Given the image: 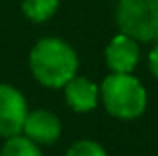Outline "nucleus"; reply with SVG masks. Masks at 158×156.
<instances>
[{"mask_svg":"<svg viewBox=\"0 0 158 156\" xmlns=\"http://www.w3.org/2000/svg\"><path fill=\"white\" fill-rule=\"evenodd\" d=\"M100 100L106 112L120 120H134L146 110L148 94L136 76L112 72L100 84Z\"/></svg>","mask_w":158,"mask_h":156,"instance_id":"2","label":"nucleus"},{"mask_svg":"<svg viewBox=\"0 0 158 156\" xmlns=\"http://www.w3.org/2000/svg\"><path fill=\"white\" fill-rule=\"evenodd\" d=\"M104 58H106V64L112 72L128 74V72H132L136 68V64L140 60L138 40H134L132 36L120 32V34H116L108 42V46L104 50Z\"/></svg>","mask_w":158,"mask_h":156,"instance_id":"5","label":"nucleus"},{"mask_svg":"<svg viewBox=\"0 0 158 156\" xmlns=\"http://www.w3.org/2000/svg\"><path fill=\"white\" fill-rule=\"evenodd\" d=\"M64 96H66V104L74 112H90L98 106L100 88L84 76H74L72 80H68L64 84Z\"/></svg>","mask_w":158,"mask_h":156,"instance_id":"7","label":"nucleus"},{"mask_svg":"<svg viewBox=\"0 0 158 156\" xmlns=\"http://www.w3.org/2000/svg\"><path fill=\"white\" fill-rule=\"evenodd\" d=\"M116 24L138 42H158V0H118Z\"/></svg>","mask_w":158,"mask_h":156,"instance_id":"3","label":"nucleus"},{"mask_svg":"<svg viewBox=\"0 0 158 156\" xmlns=\"http://www.w3.org/2000/svg\"><path fill=\"white\" fill-rule=\"evenodd\" d=\"M66 156H106V150L94 140H78L68 148Z\"/></svg>","mask_w":158,"mask_h":156,"instance_id":"10","label":"nucleus"},{"mask_svg":"<svg viewBox=\"0 0 158 156\" xmlns=\"http://www.w3.org/2000/svg\"><path fill=\"white\" fill-rule=\"evenodd\" d=\"M22 132L36 144H54L62 134V122L50 110H34L26 114Z\"/></svg>","mask_w":158,"mask_h":156,"instance_id":"6","label":"nucleus"},{"mask_svg":"<svg viewBox=\"0 0 158 156\" xmlns=\"http://www.w3.org/2000/svg\"><path fill=\"white\" fill-rule=\"evenodd\" d=\"M26 114L28 108L22 92L10 84H0V136L10 138L20 134Z\"/></svg>","mask_w":158,"mask_h":156,"instance_id":"4","label":"nucleus"},{"mask_svg":"<svg viewBox=\"0 0 158 156\" xmlns=\"http://www.w3.org/2000/svg\"><path fill=\"white\" fill-rule=\"evenodd\" d=\"M148 66H150V72L158 78V42H154V48L148 54Z\"/></svg>","mask_w":158,"mask_h":156,"instance_id":"11","label":"nucleus"},{"mask_svg":"<svg viewBox=\"0 0 158 156\" xmlns=\"http://www.w3.org/2000/svg\"><path fill=\"white\" fill-rule=\"evenodd\" d=\"M0 156H42L38 144L26 136V134H16L4 140L2 148H0Z\"/></svg>","mask_w":158,"mask_h":156,"instance_id":"9","label":"nucleus"},{"mask_svg":"<svg viewBox=\"0 0 158 156\" xmlns=\"http://www.w3.org/2000/svg\"><path fill=\"white\" fill-rule=\"evenodd\" d=\"M30 72L46 88H64L68 80L76 76L78 56L68 42L60 38H40L28 56Z\"/></svg>","mask_w":158,"mask_h":156,"instance_id":"1","label":"nucleus"},{"mask_svg":"<svg viewBox=\"0 0 158 156\" xmlns=\"http://www.w3.org/2000/svg\"><path fill=\"white\" fill-rule=\"evenodd\" d=\"M60 0H22V12L30 22H46L58 10Z\"/></svg>","mask_w":158,"mask_h":156,"instance_id":"8","label":"nucleus"}]
</instances>
